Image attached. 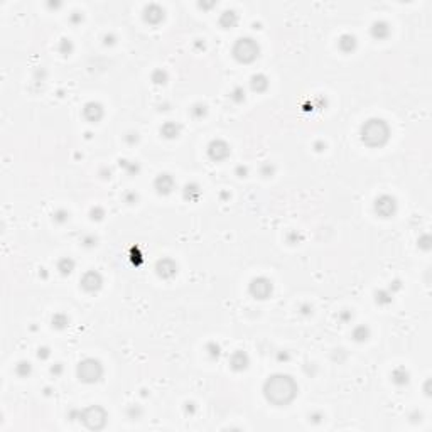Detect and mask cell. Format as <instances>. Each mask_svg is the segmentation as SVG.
I'll return each instance as SVG.
<instances>
[{
  "label": "cell",
  "instance_id": "1",
  "mask_svg": "<svg viewBox=\"0 0 432 432\" xmlns=\"http://www.w3.org/2000/svg\"><path fill=\"white\" fill-rule=\"evenodd\" d=\"M297 387L289 377H273L265 384V395L270 402L277 405H285L294 399Z\"/></svg>",
  "mask_w": 432,
  "mask_h": 432
},
{
  "label": "cell",
  "instance_id": "2",
  "mask_svg": "<svg viewBox=\"0 0 432 432\" xmlns=\"http://www.w3.org/2000/svg\"><path fill=\"white\" fill-rule=\"evenodd\" d=\"M387 127L380 120H372L363 127V141L368 142L370 145L384 144L385 138H387Z\"/></svg>",
  "mask_w": 432,
  "mask_h": 432
}]
</instances>
